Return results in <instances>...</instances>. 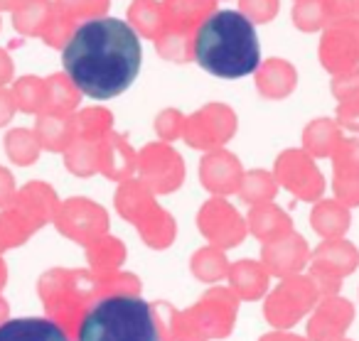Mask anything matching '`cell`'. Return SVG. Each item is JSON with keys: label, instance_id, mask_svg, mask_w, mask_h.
<instances>
[{"label": "cell", "instance_id": "6da1fadb", "mask_svg": "<svg viewBox=\"0 0 359 341\" xmlns=\"http://www.w3.org/2000/svg\"><path fill=\"white\" fill-rule=\"evenodd\" d=\"M143 62L138 32L126 20L99 18L79 25L62 50L69 81L84 96L106 101L135 81Z\"/></svg>", "mask_w": 359, "mask_h": 341}, {"label": "cell", "instance_id": "7a4b0ae2", "mask_svg": "<svg viewBox=\"0 0 359 341\" xmlns=\"http://www.w3.org/2000/svg\"><path fill=\"white\" fill-rule=\"evenodd\" d=\"M195 62L219 79H241L261 67L254 22L239 11H217L195 32Z\"/></svg>", "mask_w": 359, "mask_h": 341}, {"label": "cell", "instance_id": "3957f363", "mask_svg": "<svg viewBox=\"0 0 359 341\" xmlns=\"http://www.w3.org/2000/svg\"><path fill=\"white\" fill-rule=\"evenodd\" d=\"M76 341H163L155 312L143 297L111 295L89 307Z\"/></svg>", "mask_w": 359, "mask_h": 341}, {"label": "cell", "instance_id": "277c9868", "mask_svg": "<svg viewBox=\"0 0 359 341\" xmlns=\"http://www.w3.org/2000/svg\"><path fill=\"white\" fill-rule=\"evenodd\" d=\"M0 341H69V336L57 321L25 316L0 324Z\"/></svg>", "mask_w": 359, "mask_h": 341}, {"label": "cell", "instance_id": "5b68a950", "mask_svg": "<svg viewBox=\"0 0 359 341\" xmlns=\"http://www.w3.org/2000/svg\"><path fill=\"white\" fill-rule=\"evenodd\" d=\"M163 15L165 20L175 25L197 27L217 13V0H163Z\"/></svg>", "mask_w": 359, "mask_h": 341}, {"label": "cell", "instance_id": "8992f818", "mask_svg": "<svg viewBox=\"0 0 359 341\" xmlns=\"http://www.w3.org/2000/svg\"><path fill=\"white\" fill-rule=\"evenodd\" d=\"M128 25L135 32H140L145 37H155V32L165 22L163 6L155 3V0H135L133 6L128 8Z\"/></svg>", "mask_w": 359, "mask_h": 341}, {"label": "cell", "instance_id": "52a82bcc", "mask_svg": "<svg viewBox=\"0 0 359 341\" xmlns=\"http://www.w3.org/2000/svg\"><path fill=\"white\" fill-rule=\"evenodd\" d=\"M52 13H55V3H50V0H27V3H22L15 11L13 22H15V27L20 32L32 35L42 25H50Z\"/></svg>", "mask_w": 359, "mask_h": 341}, {"label": "cell", "instance_id": "ba28073f", "mask_svg": "<svg viewBox=\"0 0 359 341\" xmlns=\"http://www.w3.org/2000/svg\"><path fill=\"white\" fill-rule=\"evenodd\" d=\"M111 0H55V6L72 20H99L106 18Z\"/></svg>", "mask_w": 359, "mask_h": 341}, {"label": "cell", "instance_id": "9c48e42d", "mask_svg": "<svg viewBox=\"0 0 359 341\" xmlns=\"http://www.w3.org/2000/svg\"><path fill=\"white\" fill-rule=\"evenodd\" d=\"M293 20L303 30H315L327 20L325 0H298L293 8Z\"/></svg>", "mask_w": 359, "mask_h": 341}, {"label": "cell", "instance_id": "30bf717a", "mask_svg": "<svg viewBox=\"0 0 359 341\" xmlns=\"http://www.w3.org/2000/svg\"><path fill=\"white\" fill-rule=\"evenodd\" d=\"M74 30H76L74 20H72V18H67L65 13L55 6V13H52V20H50V32H47V40H50L52 45L67 47V42L72 40Z\"/></svg>", "mask_w": 359, "mask_h": 341}, {"label": "cell", "instance_id": "8fae6325", "mask_svg": "<svg viewBox=\"0 0 359 341\" xmlns=\"http://www.w3.org/2000/svg\"><path fill=\"white\" fill-rule=\"evenodd\" d=\"M239 8L251 22H269L278 13V0H239Z\"/></svg>", "mask_w": 359, "mask_h": 341}, {"label": "cell", "instance_id": "7c38bea8", "mask_svg": "<svg viewBox=\"0 0 359 341\" xmlns=\"http://www.w3.org/2000/svg\"><path fill=\"white\" fill-rule=\"evenodd\" d=\"M325 8H327V15H332V20H344L359 11V0H325Z\"/></svg>", "mask_w": 359, "mask_h": 341}, {"label": "cell", "instance_id": "4fadbf2b", "mask_svg": "<svg viewBox=\"0 0 359 341\" xmlns=\"http://www.w3.org/2000/svg\"><path fill=\"white\" fill-rule=\"evenodd\" d=\"M27 0H0V11H18Z\"/></svg>", "mask_w": 359, "mask_h": 341}]
</instances>
